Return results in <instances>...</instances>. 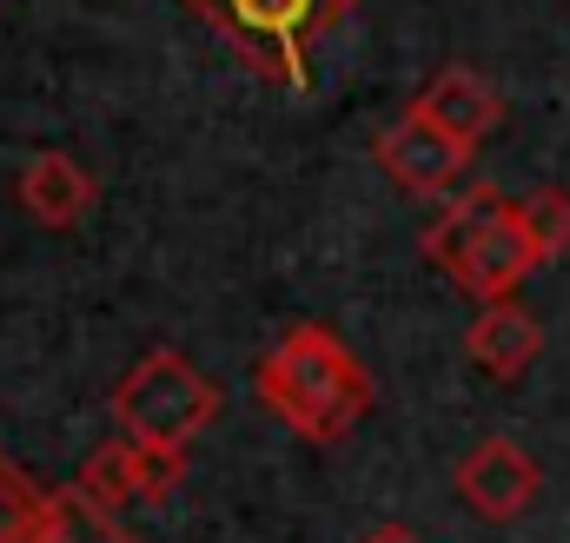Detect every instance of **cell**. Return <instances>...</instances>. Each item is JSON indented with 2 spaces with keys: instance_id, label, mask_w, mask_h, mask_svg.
<instances>
[{
  "instance_id": "8",
  "label": "cell",
  "mask_w": 570,
  "mask_h": 543,
  "mask_svg": "<svg viewBox=\"0 0 570 543\" xmlns=\"http://www.w3.org/2000/svg\"><path fill=\"white\" fill-rule=\"evenodd\" d=\"M464 352H471V365L491 372V378H524V372L538 365V352H544V332H538V318H531L518 298H498V305H484V312L471 318Z\"/></svg>"
},
{
  "instance_id": "9",
  "label": "cell",
  "mask_w": 570,
  "mask_h": 543,
  "mask_svg": "<svg viewBox=\"0 0 570 543\" xmlns=\"http://www.w3.org/2000/svg\"><path fill=\"white\" fill-rule=\"evenodd\" d=\"M13 192H20V206L40 226H73V219L94 213V172L73 152H53V146L27 159V172L13 179Z\"/></svg>"
},
{
  "instance_id": "14",
  "label": "cell",
  "mask_w": 570,
  "mask_h": 543,
  "mask_svg": "<svg viewBox=\"0 0 570 543\" xmlns=\"http://www.w3.org/2000/svg\"><path fill=\"white\" fill-rule=\"evenodd\" d=\"M358 543H425V537H419L412 524H372V531H365Z\"/></svg>"
},
{
  "instance_id": "1",
  "label": "cell",
  "mask_w": 570,
  "mask_h": 543,
  "mask_svg": "<svg viewBox=\"0 0 570 543\" xmlns=\"http://www.w3.org/2000/svg\"><path fill=\"white\" fill-rule=\"evenodd\" d=\"M253 385L266 411L305 444H338L372 411V372L352 358V345L332 325H292L253 365Z\"/></svg>"
},
{
  "instance_id": "12",
  "label": "cell",
  "mask_w": 570,
  "mask_h": 543,
  "mask_svg": "<svg viewBox=\"0 0 570 543\" xmlns=\"http://www.w3.org/2000/svg\"><path fill=\"white\" fill-rule=\"evenodd\" d=\"M127 471H134V504H159V497H173L186 484V451L127 437Z\"/></svg>"
},
{
  "instance_id": "13",
  "label": "cell",
  "mask_w": 570,
  "mask_h": 543,
  "mask_svg": "<svg viewBox=\"0 0 570 543\" xmlns=\"http://www.w3.org/2000/svg\"><path fill=\"white\" fill-rule=\"evenodd\" d=\"M524 219H531V233H538V253H544V259L570 253V192L538 186V192L524 199Z\"/></svg>"
},
{
  "instance_id": "3",
  "label": "cell",
  "mask_w": 570,
  "mask_h": 543,
  "mask_svg": "<svg viewBox=\"0 0 570 543\" xmlns=\"http://www.w3.org/2000/svg\"><path fill=\"white\" fill-rule=\"evenodd\" d=\"M233 53H246L266 80L312 87V47L358 7V0H186Z\"/></svg>"
},
{
  "instance_id": "6",
  "label": "cell",
  "mask_w": 570,
  "mask_h": 543,
  "mask_svg": "<svg viewBox=\"0 0 570 543\" xmlns=\"http://www.w3.org/2000/svg\"><path fill=\"white\" fill-rule=\"evenodd\" d=\"M458 497L484 517V524H511L531 511L538 497V464L518 437H484L464 464H458Z\"/></svg>"
},
{
  "instance_id": "7",
  "label": "cell",
  "mask_w": 570,
  "mask_h": 543,
  "mask_svg": "<svg viewBox=\"0 0 570 543\" xmlns=\"http://www.w3.org/2000/svg\"><path fill=\"white\" fill-rule=\"evenodd\" d=\"M412 113H425L431 127H444V134L458 139V146H471V152L504 127V100H498V87H491L484 73H471V67H438L425 87H419Z\"/></svg>"
},
{
  "instance_id": "11",
  "label": "cell",
  "mask_w": 570,
  "mask_h": 543,
  "mask_svg": "<svg viewBox=\"0 0 570 543\" xmlns=\"http://www.w3.org/2000/svg\"><path fill=\"white\" fill-rule=\"evenodd\" d=\"M53 511V491H40L7 451H0V543H40Z\"/></svg>"
},
{
  "instance_id": "5",
  "label": "cell",
  "mask_w": 570,
  "mask_h": 543,
  "mask_svg": "<svg viewBox=\"0 0 570 543\" xmlns=\"http://www.w3.org/2000/svg\"><path fill=\"white\" fill-rule=\"evenodd\" d=\"M372 159L392 172V186H405V192H419V199H438V192H451V186H458V172H464L471 146H458L444 127H431L425 113H412V107H405L385 134L372 139Z\"/></svg>"
},
{
  "instance_id": "4",
  "label": "cell",
  "mask_w": 570,
  "mask_h": 543,
  "mask_svg": "<svg viewBox=\"0 0 570 543\" xmlns=\"http://www.w3.org/2000/svg\"><path fill=\"white\" fill-rule=\"evenodd\" d=\"M114 417H120V437L186 451L219 417V385L179 352H146L140 365L114 385Z\"/></svg>"
},
{
  "instance_id": "2",
  "label": "cell",
  "mask_w": 570,
  "mask_h": 543,
  "mask_svg": "<svg viewBox=\"0 0 570 543\" xmlns=\"http://www.w3.org/2000/svg\"><path fill=\"white\" fill-rule=\"evenodd\" d=\"M425 259L484 305L511 298L524 285V272L544 266L538 233L524 219V199H504L498 186H471L451 199V213L425 233Z\"/></svg>"
},
{
  "instance_id": "10",
  "label": "cell",
  "mask_w": 570,
  "mask_h": 543,
  "mask_svg": "<svg viewBox=\"0 0 570 543\" xmlns=\"http://www.w3.org/2000/svg\"><path fill=\"white\" fill-rule=\"evenodd\" d=\"M40 543H134V537H127V524L100 497H87L80 484H67V491H53V511H47Z\"/></svg>"
}]
</instances>
